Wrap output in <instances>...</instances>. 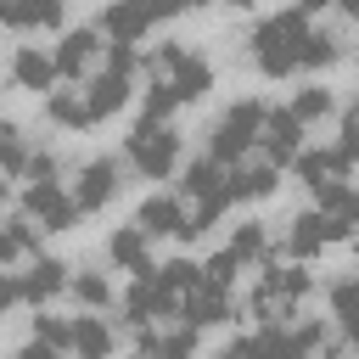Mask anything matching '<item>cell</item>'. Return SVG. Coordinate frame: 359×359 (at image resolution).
<instances>
[{
    "label": "cell",
    "instance_id": "21",
    "mask_svg": "<svg viewBox=\"0 0 359 359\" xmlns=\"http://www.w3.org/2000/svg\"><path fill=\"white\" fill-rule=\"evenodd\" d=\"M151 236L140 230V224H118L112 230V241H107V252H112V264L118 269H129V275H146L151 269V247H146Z\"/></svg>",
    "mask_w": 359,
    "mask_h": 359
},
{
    "label": "cell",
    "instance_id": "27",
    "mask_svg": "<svg viewBox=\"0 0 359 359\" xmlns=\"http://www.w3.org/2000/svg\"><path fill=\"white\" fill-rule=\"evenodd\" d=\"M45 118L62 123V129H90V107H84V90H50L45 95Z\"/></svg>",
    "mask_w": 359,
    "mask_h": 359
},
{
    "label": "cell",
    "instance_id": "17",
    "mask_svg": "<svg viewBox=\"0 0 359 359\" xmlns=\"http://www.w3.org/2000/svg\"><path fill=\"white\" fill-rule=\"evenodd\" d=\"M157 269V264H151ZM151 269L146 275H129V292H123V320H129V331H140V325H151V320H163L168 309H163V297H157V280H151Z\"/></svg>",
    "mask_w": 359,
    "mask_h": 359
},
{
    "label": "cell",
    "instance_id": "43",
    "mask_svg": "<svg viewBox=\"0 0 359 359\" xmlns=\"http://www.w3.org/2000/svg\"><path fill=\"white\" fill-rule=\"evenodd\" d=\"M219 359H247V342H230V348H224Z\"/></svg>",
    "mask_w": 359,
    "mask_h": 359
},
{
    "label": "cell",
    "instance_id": "46",
    "mask_svg": "<svg viewBox=\"0 0 359 359\" xmlns=\"http://www.w3.org/2000/svg\"><path fill=\"white\" fill-rule=\"evenodd\" d=\"M230 6H252V0H230Z\"/></svg>",
    "mask_w": 359,
    "mask_h": 359
},
{
    "label": "cell",
    "instance_id": "5",
    "mask_svg": "<svg viewBox=\"0 0 359 359\" xmlns=\"http://www.w3.org/2000/svg\"><path fill=\"white\" fill-rule=\"evenodd\" d=\"M309 286H314L309 269H275V264H264V280L252 286V314L258 320H269V314L280 320V314H292L309 297Z\"/></svg>",
    "mask_w": 359,
    "mask_h": 359
},
{
    "label": "cell",
    "instance_id": "12",
    "mask_svg": "<svg viewBox=\"0 0 359 359\" xmlns=\"http://www.w3.org/2000/svg\"><path fill=\"white\" fill-rule=\"evenodd\" d=\"M67 264L62 258H34L22 275H17V286H22V303H34V309H45L56 292H67Z\"/></svg>",
    "mask_w": 359,
    "mask_h": 359
},
{
    "label": "cell",
    "instance_id": "39",
    "mask_svg": "<svg viewBox=\"0 0 359 359\" xmlns=\"http://www.w3.org/2000/svg\"><path fill=\"white\" fill-rule=\"evenodd\" d=\"M17 359H62V348H50V342H28Z\"/></svg>",
    "mask_w": 359,
    "mask_h": 359
},
{
    "label": "cell",
    "instance_id": "8",
    "mask_svg": "<svg viewBox=\"0 0 359 359\" xmlns=\"http://www.w3.org/2000/svg\"><path fill=\"white\" fill-rule=\"evenodd\" d=\"M118 185H123V168H118L112 157H90V163L79 168V185H73L79 213H101V208L118 196Z\"/></svg>",
    "mask_w": 359,
    "mask_h": 359
},
{
    "label": "cell",
    "instance_id": "18",
    "mask_svg": "<svg viewBox=\"0 0 359 359\" xmlns=\"http://www.w3.org/2000/svg\"><path fill=\"white\" fill-rule=\"evenodd\" d=\"M62 6L67 0H0V22L6 28H22V34H39V28H56L62 22Z\"/></svg>",
    "mask_w": 359,
    "mask_h": 359
},
{
    "label": "cell",
    "instance_id": "45",
    "mask_svg": "<svg viewBox=\"0 0 359 359\" xmlns=\"http://www.w3.org/2000/svg\"><path fill=\"white\" fill-rule=\"evenodd\" d=\"M337 6H342V11H348V17H359V0H337Z\"/></svg>",
    "mask_w": 359,
    "mask_h": 359
},
{
    "label": "cell",
    "instance_id": "40",
    "mask_svg": "<svg viewBox=\"0 0 359 359\" xmlns=\"http://www.w3.org/2000/svg\"><path fill=\"white\" fill-rule=\"evenodd\" d=\"M342 140H359V101L342 112Z\"/></svg>",
    "mask_w": 359,
    "mask_h": 359
},
{
    "label": "cell",
    "instance_id": "32",
    "mask_svg": "<svg viewBox=\"0 0 359 359\" xmlns=\"http://www.w3.org/2000/svg\"><path fill=\"white\" fill-rule=\"evenodd\" d=\"M320 348H325V325H320V320L286 325V359H314Z\"/></svg>",
    "mask_w": 359,
    "mask_h": 359
},
{
    "label": "cell",
    "instance_id": "25",
    "mask_svg": "<svg viewBox=\"0 0 359 359\" xmlns=\"http://www.w3.org/2000/svg\"><path fill=\"white\" fill-rule=\"evenodd\" d=\"M275 191V163H236L230 168V202H264Z\"/></svg>",
    "mask_w": 359,
    "mask_h": 359
},
{
    "label": "cell",
    "instance_id": "19",
    "mask_svg": "<svg viewBox=\"0 0 359 359\" xmlns=\"http://www.w3.org/2000/svg\"><path fill=\"white\" fill-rule=\"evenodd\" d=\"M135 342H140L146 359H191V353H196V325H174V331H151V325H140Z\"/></svg>",
    "mask_w": 359,
    "mask_h": 359
},
{
    "label": "cell",
    "instance_id": "16",
    "mask_svg": "<svg viewBox=\"0 0 359 359\" xmlns=\"http://www.w3.org/2000/svg\"><path fill=\"white\" fill-rule=\"evenodd\" d=\"M337 241V224L320 213V208H309V213H297L292 219V230H286V252L292 258H314L320 247H331Z\"/></svg>",
    "mask_w": 359,
    "mask_h": 359
},
{
    "label": "cell",
    "instance_id": "3",
    "mask_svg": "<svg viewBox=\"0 0 359 359\" xmlns=\"http://www.w3.org/2000/svg\"><path fill=\"white\" fill-rule=\"evenodd\" d=\"M123 151L146 180H168L180 168V129L168 118H135V129L123 135Z\"/></svg>",
    "mask_w": 359,
    "mask_h": 359
},
{
    "label": "cell",
    "instance_id": "1",
    "mask_svg": "<svg viewBox=\"0 0 359 359\" xmlns=\"http://www.w3.org/2000/svg\"><path fill=\"white\" fill-rule=\"evenodd\" d=\"M309 17L292 6V11H275V17H264V22H252V34H247V45H252V67L258 73H269V79H286V73H297L303 67V39H309Z\"/></svg>",
    "mask_w": 359,
    "mask_h": 359
},
{
    "label": "cell",
    "instance_id": "10",
    "mask_svg": "<svg viewBox=\"0 0 359 359\" xmlns=\"http://www.w3.org/2000/svg\"><path fill=\"white\" fill-rule=\"evenodd\" d=\"M135 224H140L146 236H185V224H191V208H185V196H168V191H157V196H146V202L135 208Z\"/></svg>",
    "mask_w": 359,
    "mask_h": 359
},
{
    "label": "cell",
    "instance_id": "35",
    "mask_svg": "<svg viewBox=\"0 0 359 359\" xmlns=\"http://www.w3.org/2000/svg\"><path fill=\"white\" fill-rule=\"evenodd\" d=\"M34 342H50V348H67L73 342V320H62V314H34Z\"/></svg>",
    "mask_w": 359,
    "mask_h": 359
},
{
    "label": "cell",
    "instance_id": "7",
    "mask_svg": "<svg viewBox=\"0 0 359 359\" xmlns=\"http://www.w3.org/2000/svg\"><path fill=\"white\" fill-rule=\"evenodd\" d=\"M22 213H28L34 224H45V230H73V224H79V202H73V191H67L62 180L28 185V191H22Z\"/></svg>",
    "mask_w": 359,
    "mask_h": 359
},
{
    "label": "cell",
    "instance_id": "20",
    "mask_svg": "<svg viewBox=\"0 0 359 359\" xmlns=\"http://www.w3.org/2000/svg\"><path fill=\"white\" fill-rule=\"evenodd\" d=\"M180 191H185L191 202H202V196H230V168H224L219 157H196V163H185Z\"/></svg>",
    "mask_w": 359,
    "mask_h": 359
},
{
    "label": "cell",
    "instance_id": "13",
    "mask_svg": "<svg viewBox=\"0 0 359 359\" xmlns=\"http://www.w3.org/2000/svg\"><path fill=\"white\" fill-rule=\"evenodd\" d=\"M151 280H157V297H163V309L174 314L196 286H202V264H191V258H168V264H157L151 269Z\"/></svg>",
    "mask_w": 359,
    "mask_h": 359
},
{
    "label": "cell",
    "instance_id": "41",
    "mask_svg": "<svg viewBox=\"0 0 359 359\" xmlns=\"http://www.w3.org/2000/svg\"><path fill=\"white\" fill-rule=\"evenodd\" d=\"M157 6H163V17H174V11H202L208 0H157Z\"/></svg>",
    "mask_w": 359,
    "mask_h": 359
},
{
    "label": "cell",
    "instance_id": "23",
    "mask_svg": "<svg viewBox=\"0 0 359 359\" xmlns=\"http://www.w3.org/2000/svg\"><path fill=\"white\" fill-rule=\"evenodd\" d=\"M79 359H112V348H118V337H112V325L101 320V314H79L73 320V342H67Z\"/></svg>",
    "mask_w": 359,
    "mask_h": 359
},
{
    "label": "cell",
    "instance_id": "4",
    "mask_svg": "<svg viewBox=\"0 0 359 359\" xmlns=\"http://www.w3.org/2000/svg\"><path fill=\"white\" fill-rule=\"evenodd\" d=\"M151 73L180 95V107H185V101H202V95L213 90V67H208V56H196L191 45H163V50L151 56Z\"/></svg>",
    "mask_w": 359,
    "mask_h": 359
},
{
    "label": "cell",
    "instance_id": "44",
    "mask_svg": "<svg viewBox=\"0 0 359 359\" xmlns=\"http://www.w3.org/2000/svg\"><path fill=\"white\" fill-rule=\"evenodd\" d=\"M6 196H11V174H0V202H6Z\"/></svg>",
    "mask_w": 359,
    "mask_h": 359
},
{
    "label": "cell",
    "instance_id": "6",
    "mask_svg": "<svg viewBox=\"0 0 359 359\" xmlns=\"http://www.w3.org/2000/svg\"><path fill=\"white\" fill-rule=\"evenodd\" d=\"M353 163H359V140H337V146L297 151V174H303V185H309L314 196H320V191H331V185H342Z\"/></svg>",
    "mask_w": 359,
    "mask_h": 359
},
{
    "label": "cell",
    "instance_id": "2",
    "mask_svg": "<svg viewBox=\"0 0 359 359\" xmlns=\"http://www.w3.org/2000/svg\"><path fill=\"white\" fill-rule=\"evenodd\" d=\"M264 118H269L264 101H236V107H224V112L213 118V129H208V157H219L224 168H236V163L258 146Z\"/></svg>",
    "mask_w": 359,
    "mask_h": 359
},
{
    "label": "cell",
    "instance_id": "14",
    "mask_svg": "<svg viewBox=\"0 0 359 359\" xmlns=\"http://www.w3.org/2000/svg\"><path fill=\"white\" fill-rule=\"evenodd\" d=\"M180 314H185V325H196V331H202V325H219V320H230V286L202 275V286H196V292L180 303Z\"/></svg>",
    "mask_w": 359,
    "mask_h": 359
},
{
    "label": "cell",
    "instance_id": "28",
    "mask_svg": "<svg viewBox=\"0 0 359 359\" xmlns=\"http://www.w3.org/2000/svg\"><path fill=\"white\" fill-rule=\"evenodd\" d=\"M224 252L236 258V269H241V264H269V236H264V224H252V219L236 224V236L224 241Z\"/></svg>",
    "mask_w": 359,
    "mask_h": 359
},
{
    "label": "cell",
    "instance_id": "24",
    "mask_svg": "<svg viewBox=\"0 0 359 359\" xmlns=\"http://www.w3.org/2000/svg\"><path fill=\"white\" fill-rule=\"evenodd\" d=\"M11 79H17L22 90H50L62 73H56V56H45L39 45H22V50L11 56Z\"/></svg>",
    "mask_w": 359,
    "mask_h": 359
},
{
    "label": "cell",
    "instance_id": "38",
    "mask_svg": "<svg viewBox=\"0 0 359 359\" xmlns=\"http://www.w3.org/2000/svg\"><path fill=\"white\" fill-rule=\"evenodd\" d=\"M17 297H22V286H17V275H6V269H0V320H6V309H11Z\"/></svg>",
    "mask_w": 359,
    "mask_h": 359
},
{
    "label": "cell",
    "instance_id": "26",
    "mask_svg": "<svg viewBox=\"0 0 359 359\" xmlns=\"http://www.w3.org/2000/svg\"><path fill=\"white\" fill-rule=\"evenodd\" d=\"M331 314L342 320L348 348H359V269H348V275L331 286Z\"/></svg>",
    "mask_w": 359,
    "mask_h": 359
},
{
    "label": "cell",
    "instance_id": "9",
    "mask_svg": "<svg viewBox=\"0 0 359 359\" xmlns=\"http://www.w3.org/2000/svg\"><path fill=\"white\" fill-rule=\"evenodd\" d=\"M258 146H264V163H297V151H303V123H297V112L292 107H269V118H264V129H258Z\"/></svg>",
    "mask_w": 359,
    "mask_h": 359
},
{
    "label": "cell",
    "instance_id": "31",
    "mask_svg": "<svg viewBox=\"0 0 359 359\" xmlns=\"http://www.w3.org/2000/svg\"><path fill=\"white\" fill-rule=\"evenodd\" d=\"M331 107H337V101H331V90H325V84H303V90L292 95V112H297V123H303V129H309V123H320V118H331Z\"/></svg>",
    "mask_w": 359,
    "mask_h": 359
},
{
    "label": "cell",
    "instance_id": "22",
    "mask_svg": "<svg viewBox=\"0 0 359 359\" xmlns=\"http://www.w3.org/2000/svg\"><path fill=\"white\" fill-rule=\"evenodd\" d=\"M123 101H129V79H123V73H107V67H101V73L84 84V107H90V118H95V123H101V118H112Z\"/></svg>",
    "mask_w": 359,
    "mask_h": 359
},
{
    "label": "cell",
    "instance_id": "42",
    "mask_svg": "<svg viewBox=\"0 0 359 359\" xmlns=\"http://www.w3.org/2000/svg\"><path fill=\"white\" fill-rule=\"evenodd\" d=\"M325 6H337V0H297V11H303V17H314V11H325Z\"/></svg>",
    "mask_w": 359,
    "mask_h": 359
},
{
    "label": "cell",
    "instance_id": "15",
    "mask_svg": "<svg viewBox=\"0 0 359 359\" xmlns=\"http://www.w3.org/2000/svg\"><path fill=\"white\" fill-rule=\"evenodd\" d=\"M50 56H56V73H62V79H84L90 62L101 56V34H95V28H73V34H62V45H56Z\"/></svg>",
    "mask_w": 359,
    "mask_h": 359
},
{
    "label": "cell",
    "instance_id": "36",
    "mask_svg": "<svg viewBox=\"0 0 359 359\" xmlns=\"http://www.w3.org/2000/svg\"><path fill=\"white\" fill-rule=\"evenodd\" d=\"M135 67H140L135 45H107V73H123V79H135Z\"/></svg>",
    "mask_w": 359,
    "mask_h": 359
},
{
    "label": "cell",
    "instance_id": "47",
    "mask_svg": "<svg viewBox=\"0 0 359 359\" xmlns=\"http://www.w3.org/2000/svg\"><path fill=\"white\" fill-rule=\"evenodd\" d=\"M140 359H146V353H140Z\"/></svg>",
    "mask_w": 359,
    "mask_h": 359
},
{
    "label": "cell",
    "instance_id": "37",
    "mask_svg": "<svg viewBox=\"0 0 359 359\" xmlns=\"http://www.w3.org/2000/svg\"><path fill=\"white\" fill-rule=\"evenodd\" d=\"M56 174H62V163H56L50 151H34V157H28V185H39V180H56Z\"/></svg>",
    "mask_w": 359,
    "mask_h": 359
},
{
    "label": "cell",
    "instance_id": "30",
    "mask_svg": "<svg viewBox=\"0 0 359 359\" xmlns=\"http://www.w3.org/2000/svg\"><path fill=\"white\" fill-rule=\"evenodd\" d=\"M28 135L22 123H0V174H28Z\"/></svg>",
    "mask_w": 359,
    "mask_h": 359
},
{
    "label": "cell",
    "instance_id": "11",
    "mask_svg": "<svg viewBox=\"0 0 359 359\" xmlns=\"http://www.w3.org/2000/svg\"><path fill=\"white\" fill-rule=\"evenodd\" d=\"M157 17H163V6H157V0H112V6H107V17H101V28H107L118 45H135Z\"/></svg>",
    "mask_w": 359,
    "mask_h": 359
},
{
    "label": "cell",
    "instance_id": "33",
    "mask_svg": "<svg viewBox=\"0 0 359 359\" xmlns=\"http://www.w3.org/2000/svg\"><path fill=\"white\" fill-rule=\"evenodd\" d=\"M342 56V34H331V28H309V39H303V67H331Z\"/></svg>",
    "mask_w": 359,
    "mask_h": 359
},
{
    "label": "cell",
    "instance_id": "29",
    "mask_svg": "<svg viewBox=\"0 0 359 359\" xmlns=\"http://www.w3.org/2000/svg\"><path fill=\"white\" fill-rule=\"evenodd\" d=\"M34 241H39V224H34L28 213H17V219H0V269H6L11 258L34 252Z\"/></svg>",
    "mask_w": 359,
    "mask_h": 359
},
{
    "label": "cell",
    "instance_id": "34",
    "mask_svg": "<svg viewBox=\"0 0 359 359\" xmlns=\"http://www.w3.org/2000/svg\"><path fill=\"white\" fill-rule=\"evenodd\" d=\"M67 286H73V297H79V303H84L90 314L112 303V286H107V275H95V269H79V275H73Z\"/></svg>",
    "mask_w": 359,
    "mask_h": 359
}]
</instances>
